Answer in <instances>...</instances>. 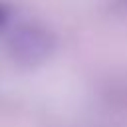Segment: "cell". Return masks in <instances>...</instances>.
Returning a JSON list of instances; mask_svg holds the SVG:
<instances>
[{
	"label": "cell",
	"instance_id": "cell-2",
	"mask_svg": "<svg viewBox=\"0 0 127 127\" xmlns=\"http://www.w3.org/2000/svg\"><path fill=\"white\" fill-rule=\"evenodd\" d=\"M12 20H14V8H12V4L0 0V32L2 30H10Z\"/></svg>",
	"mask_w": 127,
	"mask_h": 127
},
{
	"label": "cell",
	"instance_id": "cell-1",
	"mask_svg": "<svg viewBox=\"0 0 127 127\" xmlns=\"http://www.w3.org/2000/svg\"><path fill=\"white\" fill-rule=\"evenodd\" d=\"M10 58L22 67H38L56 52V36L40 22L12 24L6 36Z\"/></svg>",
	"mask_w": 127,
	"mask_h": 127
}]
</instances>
